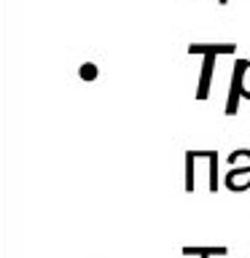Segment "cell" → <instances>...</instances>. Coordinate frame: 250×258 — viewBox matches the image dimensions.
Wrapping results in <instances>:
<instances>
[{
    "instance_id": "cell-2",
    "label": "cell",
    "mask_w": 250,
    "mask_h": 258,
    "mask_svg": "<svg viewBox=\"0 0 250 258\" xmlns=\"http://www.w3.org/2000/svg\"><path fill=\"white\" fill-rule=\"evenodd\" d=\"M226 188L234 191V194H242V191H250V164H237L226 172Z\"/></svg>"
},
{
    "instance_id": "cell-6",
    "label": "cell",
    "mask_w": 250,
    "mask_h": 258,
    "mask_svg": "<svg viewBox=\"0 0 250 258\" xmlns=\"http://www.w3.org/2000/svg\"><path fill=\"white\" fill-rule=\"evenodd\" d=\"M207 167H210V180H207V191H218V153L215 151H207Z\"/></svg>"
},
{
    "instance_id": "cell-5",
    "label": "cell",
    "mask_w": 250,
    "mask_h": 258,
    "mask_svg": "<svg viewBox=\"0 0 250 258\" xmlns=\"http://www.w3.org/2000/svg\"><path fill=\"white\" fill-rule=\"evenodd\" d=\"M197 156H194V151H185V191L194 194L197 188Z\"/></svg>"
},
{
    "instance_id": "cell-9",
    "label": "cell",
    "mask_w": 250,
    "mask_h": 258,
    "mask_svg": "<svg viewBox=\"0 0 250 258\" xmlns=\"http://www.w3.org/2000/svg\"><path fill=\"white\" fill-rule=\"evenodd\" d=\"M218 3H221V6H226V3H229V0H218Z\"/></svg>"
},
{
    "instance_id": "cell-10",
    "label": "cell",
    "mask_w": 250,
    "mask_h": 258,
    "mask_svg": "<svg viewBox=\"0 0 250 258\" xmlns=\"http://www.w3.org/2000/svg\"><path fill=\"white\" fill-rule=\"evenodd\" d=\"M202 258H213V255H202Z\"/></svg>"
},
{
    "instance_id": "cell-3",
    "label": "cell",
    "mask_w": 250,
    "mask_h": 258,
    "mask_svg": "<svg viewBox=\"0 0 250 258\" xmlns=\"http://www.w3.org/2000/svg\"><path fill=\"white\" fill-rule=\"evenodd\" d=\"M234 76H237V81H239L242 100H250V56H247V59H237V62H234Z\"/></svg>"
},
{
    "instance_id": "cell-7",
    "label": "cell",
    "mask_w": 250,
    "mask_h": 258,
    "mask_svg": "<svg viewBox=\"0 0 250 258\" xmlns=\"http://www.w3.org/2000/svg\"><path fill=\"white\" fill-rule=\"evenodd\" d=\"M229 164L237 167V164H250V148H237L229 153Z\"/></svg>"
},
{
    "instance_id": "cell-4",
    "label": "cell",
    "mask_w": 250,
    "mask_h": 258,
    "mask_svg": "<svg viewBox=\"0 0 250 258\" xmlns=\"http://www.w3.org/2000/svg\"><path fill=\"white\" fill-rule=\"evenodd\" d=\"M183 255H194V258H202V255H229V247H199V245H189L183 247Z\"/></svg>"
},
{
    "instance_id": "cell-1",
    "label": "cell",
    "mask_w": 250,
    "mask_h": 258,
    "mask_svg": "<svg viewBox=\"0 0 250 258\" xmlns=\"http://www.w3.org/2000/svg\"><path fill=\"white\" fill-rule=\"evenodd\" d=\"M237 46L234 43H221V46H213V43H191L189 46V54H202L205 62H202V76H199V86H197V100L205 102L210 97V89H213V76H215V56L221 54H234Z\"/></svg>"
},
{
    "instance_id": "cell-8",
    "label": "cell",
    "mask_w": 250,
    "mask_h": 258,
    "mask_svg": "<svg viewBox=\"0 0 250 258\" xmlns=\"http://www.w3.org/2000/svg\"><path fill=\"white\" fill-rule=\"evenodd\" d=\"M97 73H100V70H97V64H94V62H84V64L78 68L81 81H94V78H97Z\"/></svg>"
}]
</instances>
